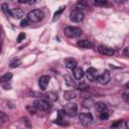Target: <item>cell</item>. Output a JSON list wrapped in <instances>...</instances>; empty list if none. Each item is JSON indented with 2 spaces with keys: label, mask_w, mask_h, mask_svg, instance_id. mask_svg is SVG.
<instances>
[{
  "label": "cell",
  "mask_w": 129,
  "mask_h": 129,
  "mask_svg": "<svg viewBox=\"0 0 129 129\" xmlns=\"http://www.w3.org/2000/svg\"><path fill=\"white\" fill-rule=\"evenodd\" d=\"M44 16V13L42 10L40 9H34V10H31L30 12H28L27 14V19L30 21V22H38L40 21Z\"/></svg>",
  "instance_id": "cell-1"
},
{
  "label": "cell",
  "mask_w": 129,
  "mask_h": 129,
  "mask_svg": "<svg viewBox=\"0 0 129 129\" xmlns=\"http://www.w3.org/2000/svg\"><path fill=\"white\" fill-rule=\"evenodd\" d=\"M63 32H64L66 36H68L70 38H76L82 34V29L79 27H76V26H68L64 28Z\"/></svg>",
  "instance_id": "cell-2"
},
{
  "label": "cell",
  "mask_w": 129,
  "mask_h": 129,
  "mask_svg": "<svg viewBox=\"0 0 129 129\" xmlns=\"http://www.w3.org/2000/svg\"><path fill=\"white\" fill-rule=\"evenodd\" d=\"M63 112L69 117L76 116L77 115V112H78V106H77V104L76 103H68V104H66V106L63 108Z\"/></svg>",
  "instance_id": "cell-3"
},
{
  "label": "cell",
  "mask_w": 129,
  "mask_h": 129,
  "mask_svg": "<svg viewBox=\"0 0 129 129\" xmlns=\"http://www.w3.org/2000/svg\"><path fill=\"white\" fill-rule=\"evenodd\" d=\"M33 107H34L36 110H39V111H47V110L49 109L50 105H49V102H47L46 100L38 99V100H35V101H34Z\"/></svg>",
  "instance_id": "cell-4"
},
{
  "label": "cell",
  "mask_w": 129,
  "mask_h": 129,
  "mask_svg": "<svg viewBox=\"0 0 129 129\" xmlns=\"http://www.w3.org/2000/svg\"><path fill=\"white\" fill-rule=\"evenodd\" d=\"M84 17H85V14L80 9H74L70 14V18L74 22H81L84 19Z\"/></svg>",
  "instance_id": "cell-5"
},
{
  "label": "cell",
  "mask_w": 129,
  "mask_h": 129,
  "mask_svg": "<svg viewBox=\"0 0 129 129\" xmlns=\"http://www.w3.org/2000/svg\"><path fill=\"white\" fill-rule=\"evenodd\" d=\"M79 120H80V122H81L83 125L87 126V125H90V124L92 123V121H93V116H92L91 113H81V114L79 115Z\"/></svg>",
  "instance_id": "cell-6"
},
{
  "label": "cell",
  "mask_w": 129,
  "mask_h": 129,
  "mask_svg": "<svg viewBox=\"0 0 129 129\" xmlns=\"http://www.w3.org/2000/svg\"><path fill=\"white\" fill-rule=\"evenodd\" d=\"M86 77H87L88 81L95 82L99 77V73L95 68H89L87 70V72H86Z\"/></svg>",
  "instance_id": "cell-7"
},
{
  "label": "cell",
  "mask_w": 129,
  "mask_h": 129,
  "mask_svg": "<svg viewBox=\"0 0 129 129\" xmlns=\"http://www.w3.org/2000/svg\"><path fill=\"white\" fill-rule=\"evenodd\" d=\"M110 79H111L110 72H109V71H105V72H104L102 75H100V76L98 77L97 81H98V82H99L101 85H107V84L109 83Z\"/></svg>",
  "instance_id": "cell-8"
},
{
  "label": "cell",
  "mask_w": 129,
  "mask_h": 129,
  "mask_svg": "<svg viewBox=\"0 0 129 129\" xmlns=\"http://www.w3.org/2000/svg\"><path fill=\"white\" fill-rule=\"evenodd\" d=\"M98 51L103 55H113L115 53L114 49L107 46V45H99L98 46Z\"/></svg>",
  "instance_id": "cell-9"
},
{
  "label": "cell",
  "mask_w": 129,
  "mask_h": 129,
  "mask_svg": "<svg viewBox=\"0 0 129 129\" xmlns=\"http://www.w3.org/2000/svg\"><path fill=\"white\" fill-rule=\"evenodd\" d=\"M49 80H50L49 76H42V77L39 78V80H38V85H39L40 90L44 91V90L46 89V87H47V85H48V83H49Z\"/></svg>",
  "instance_id": "cell-10"
},
{
  "label": "cell",
  "mask_w": 129,
  "mask_h": 129,
  "mask_svg": "<svg viewBox=\"0 0 129 129\" xmlns=\"http://www.w3.org/2000/svg\"><path fill=\"white\" fill-rule=\"evenodd\" d=\"M23 11L19 8H14V9H10V12H9V15L12 16L13 18H16V19H19L23 16Z\"/></svg>",
  "instance_id": "cell-11"
},
{
  "label": "cell",
  "mask_w": 129,
  "mask_h": 129,
  "mask_svg": "<svg viewBox=\"0 0 129 129\" xmlns=\"http://www.w3.org/2000/svg\"><path fill=\"white\" fill-rule=\"evenodd\" d=\"M73 74H74V77L77 79V80H81L84 78L85 76V73L83 71L82 68H79V67H76L74 70H73Z\"/></svg>",
  "instance_id": "cell-12"
},
{
  "label": "cell",
  "mask_w": 129,
  "mask_h": 129,
  "mask_svg": "<svg viewBox=\"0 0 129 129\" xmlns=\"http://www.w3.org/2000/svg\"><path fill=\"white\" fill-rule=\"evenodd\" d=\"M64 64L68 69L70 70H74L76 67H77V60L73 57H70V58H66L64 59Z\"/></svg>",
  "instance_id": "cell-13"
},
{
  "label": "cell",
  "mask_w": 129,
  "mask_h": 129,
  "mask_svg": "<svg viewBox=\"0 0 129 129\" xmlns=\"http://www.w3.org/2000/svg\"><path fill=\"white\" fill-rule=\"evenodd\" d=\"M77 45H78L79 47H81V48H90V47L93 46L92 42L89 41L88 39H82V40H79L78 43H77Z\"/></svg>",
  "instance_id": "cell-14"
},
{
  "label": "cell",
  "mask_w": 129,
  "mask_h": 129,
  "mask_svg": "<svg viewBox=\"0 0 129 129\" xmlns=\"http://www.w3.org/2000/svg\"><path fill=\"white\" fill-rule=\"evenodd\" d=\"M64 82H66V85H67L68 87L74 88V87L76 86V83H75V81L73 80V78L70 77V76H68V75L64 76Z\"/></svg>",
  "instance_id": "cell-15"
},
{
  "label": "cell",
  "mask_w": 129,
  "mask_h": 129,
  "mask_svg": "<svg viewBox=\"0 0 129 129\" xmlns=\"http://www.w3.org/2000/svg\"><path fill=\"white\" fill-rule=\"evenodd\" d=\"M77 97V94L72 90V91H67V92H64V94H63V98L66 99V100H72V99H74V98H76Z\"/></svg>",
  "instance_id": "cell-16"
},
{
  "label": "cell",
  "mask_w": 129,
  "mask_h": 129,
  "mask_svg": "<svg viewBox=\"0 0 129 129\" xmlns=\"http://www.w3.org/2000/svg\"><path fill=\"white\" fill-rule=\"evenodd\" d=\"M64 9H66V6H60V7H59V8H58V9H57L55 12H54V15H53L52 20H53V21H55V20H56V19L59 17V15L62 13V11H63Z\"/></svg>",
  "instance_id": "cell-17"
},
{
  "label": "cell",
  "mask_w": 129,
  "mask_h": 129,
  "mask_svg": "<svg viewBox=\"0 0 129 129\" xmlns=\"http://www.w3.org/2000/svg\"><path fill=\"white\" fill-rule=\"evenodd\" d=\"M12 78V74L11 73H6L5 75H3L1 78H0V81L2 83H8Z\"/></svg>",
  "instance_id": "cell-18"
},
{
  "label": "cell",
  "mask_w": 129,
  "mask_h": 129,
  "mask_svg": "<svg viewBox=\"0 0 129 129\" xmlns=\"http://www.w3.org/2000/svg\"><path fill=\"white\" fill-rule=\"evenodd\" d=\"M96 108H97V110H98L99 113H100V112H103V111H108V108H107L106 104L101 103V102H100V103H97Z\"/></svg>",
  "instance_id": "cell-19"
},
{
  "label": "cell",
  "mask_w": 129,
  "mask_h": 129,
  "mask_svg": "<svg viewBox=\"0 0 129 129\" xmlns=\"http://www.w3.org/2000/svg\"><path fill=\"white\" fill-rule=\"evenodd\" d=\"M111 127H112V128H116V127H125V128H126V127H127V124L125 123V121L119 120V121L113 123V124L111 125Z\"/></svg>",
  "instance_id": "cell-20"
},
{
  "label": "cell",
  "mask_w": 129,
  "mask_h": 129,
  "mask_svg": "<svg viewBox=\"0 0 129 129\" xmlns=\"http://www.w3.org/2000/svg\"><path fill=\"white\" fill-rule=\"evenodd\" d=\"M94 4H95V6L103 7L108 4V0H94Z\"/></svg>",
  "instance_id": "cell-21"
},
{
  "label": "cell",
  "mask_w": 129,
  "mask_h": 129,
  "mask_svg": "<svg viewBox=\"0 0 129 129\" xmlns=\"http://www.w3.org/2000/svg\"><path fill=\"white\" fill-rule=\"evenodd\" d=\"M83 105L85 108H91L93 105H94V102L92 99H86L84 102H83Z\"/></svg>",
  "instance_id": "cell-22"
},
{
  "label": "cell",
  "mask_w": 129,
  "mask_h": 129,
  "mask_svg": "<svg viewBox=\"0 0 129 129\" xmlns=\"http://www.w3.org/2000/svg\"><path fill=\"white\" fill-rule=\"evenodd\" d=\"M46 98H47V100H49L51 102H54V101L57 100V95L56 94H53V93H48L46 95Z\"/></svg>",
  "instance_id": "cell-23"
},
{
  "label": "cell",
  "mask_w": 129,
  "mask_h": 129,
  "mask_svg": "<svg viewBox=\"0 0 129 129\" xmlns=\"http://www.w3.org/2000/svg\"><path fill=\"white\" fill-rule=\"evenodd\" d=\"M99 115H100V119H101V120H107V119L109 118V113H108V111L100 112Z\"/></svg>",
  "instance_id": "cell-24"
},
{
  "label": "cell",
  "mask_w": 129,
  "mask_h": 129,
  "mask_svg": "<svg viewBox=\"0 0 129 129\" xmlns=\"http://www.w3.org/2000/svg\"><path fill=\"white\" fill-rule=\"evenodd\" d=\"M2 11H3L6 15H8V14H9L10 9H9V7H8V5H7L6 3H3V4H2Z\"/></svg>",
  "instance_id": "cell-25"
},
{
  "label": "cell",
  "mask_w": 129,
  "mask_h": 129,
  "mask_svg": "<svg viewBox=\"0 0 129 129\" xmlns=\"http://www.w3.org/2000/svg\"><path fill=\"white\" fill-rule=\"evenodd\" d=\"M78 89L79 90H81V91H85V90H87V89H89V86L86 84V83H84V82H82L79 86H78Z\"/></svg>",
  "instance_id": "cell-26"
},
{
  "label": "cell",
  "mask_w": 129,
  "mask_h": 129,
  "mask_svg": "<svg viewBox=\"0 0 129 129\" xmlns=\"http://www.w3.org/2000/svg\"><path fill=\"white\" fill-rule=\"evenodd\" d=\"M19 64H20V60H19V59H14L13 61H11L10 68H16V67H18Z\"/></svg>",
  "instance_id": "cell-27"
},
{
  "label": "cell",
  "mask_w": 129,
  "mask_h": 129,
  "mask_svg": "<svg viewBox=\"0 0 129 129\" xmlns=\"http://www.w3.org/2000/svg\"><path fill=\"white\" fill-rule=\"evenodd\" d=\"M29 22H30V21H29L27 18H26V19H23V20L20 22V26H21V27H27L28 24H29Z\"/></svg>",
  "instance_id": "cell-28"
},
{
  "label": "cell",
  "mask_w": 129,
  "mask_h": 129,
  "mask_svg": "<svg viewBox=\"0 0 129 129\" xmlns=\"http://www.w3.org/2000/svg\"><path fill=\"white\" fill-rule=\"evenodd\" d=\"M122 98H123V100H124L125 102L129 103V92H124V93L122 94Z\"/></svg>",
  "instance_id": "cell-29"
},
{
  "label": "cell",
  "mask_w": 129,
  "mask_h": 129,
  "mask_svg": "<svg viewBox=\"0 0 129 129\" xmlns=\"http://www.w3.org/2000/svg\"><path fill=\"white\" fill-rule=\"evenodd\" d=\"M24 38H25V33L21 32V33L18 35V37H17V42H21V41H22Z\"/></svg>",
  "instance_id": "cell-30"
},
{
  "label": "cell",
  "mask_w": 129,
  "mask_h": 129,
  "mask_svg": "<svg viewBox=\"0 0 129 129\" xmlns=\"http://www.w3.org/2000/svg\"><path fill=\"white\" fill-rule=\"evenodd\" d=\"M7 120H8V117L2 112V113H1V121H2V123H5Z\"/></svg>",
  "instance_id": "cell-31"
},
{
  "label": "cell",
  "mask_w": 129,
  "mask_h": 129,
  "mask_svg": "<svg viewBox=\"0 0 129 129\" xmlns=\"http://www.w3.org/2000/svg\"><path fill=\"white\" fill-rule=\"evenodd\" d=\"M123 53H124V55H126V56H129V46L124 48V51H123Z\"/></svg>",
  "instance_id": "cell-32"
},
{
  "label": "cell",
  "mask_w": 129,
  "mask_h": 129,
  "mask_svg": "<svg viewBox=\"0 0 129 129\" xmlns=\"http://www.w3.org/2000/svg\"><path fill=\"white\" fill-rule=\"evenodd\" d=\"M27 3L28 4H34L35 3V0H27Z\"/></svg>",
  "instance_id": "cell-33"
},
{
  "label": "cell",
  "mask_w": 129,
  "mask_h": 129,
  "mask_svg": "<svg viewBox=\"0 0 129 129\" xmlns=\"http://www.w3.org/2000/svg\"><path fill=\"white\" fill-rule=\"evenodd\" d=\"M18 2L21 3V4H23V3H27V0H18Z\"/></svg>",
  "instance_id": "cell-34"
},
{
  "label": "cell",
  "mask_w": 129,
  "mask_h": 129,
  "mask_svg": "<svg viewBox=\"0 0 129 129\" xmlns=\"http://www.w3.org/2000/svg\"><path fill=\"white\" fill-rule=\"evenodd\" d=\"M115 1H117V2H123V1H125V0H115Z\"/></svg>",
  "instance_id": "cell-35"
},
{
  "label": "cell",
  "mask_w": 129,
  "mask_h": 129,
  "mask_svg": "<svg viewBox=\"0 0 129 129\" xmlns=\"http://www.w3.org/2000/svg\"><path fill=\"white\" fill-rule=\"evenodd\" d=\"M126 88H128V89H129V82L126 84Z\"/></svg>",
  "instance_id": "cell-36"
}]
</instances>
